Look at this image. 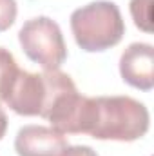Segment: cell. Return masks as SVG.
Masks as SVG:
<instances>
[{"instance_id": "6da1fadb", "label": "cell", "mask_w": 154, "mask_h": 156, "mask_svg": "<svg viewBox=\"0 0 154 156\" xmlns=\"http://www.w3.org/2000/svg\"><path fill=\"white\" fill-rule=\"evenodd\" d=\"M149 125L147 107L131 96L93 98L87 134L96 140L134 142L147 134Z\"/></svg>"}, {"instance_id": "7a4b0ae2", "label": "cell", "mask_w": 154, "mask_h": 156, "mask_svg": "<svg viewBox=\"0 0 154 156\" xmlns=\"http://www.w3.org/2000/svg\"><path fill=\"white\" fill-rule=\"evenodd\" d=\"M75 87L73 78L60 69L44 73H29L20 69L4 104L22 116L47 118L54 102Z\"/></svg>"}, {"instance_id": "3957f363", "label": "cell", "mask_w": 154, "mask_h": 156, "mask_svg": "<svg viewBox=\"0 0 154 156\" xmlns=\"http://www.w3.org/2000/svg\"><path fill=\"white\" fill-rule=\"evenodd\" d=\"M71 31L83 51L98 53L121 42L125 35V24L120 7L114 2L96 0L73 11Z\"/></svg>"}, {"instance_id": "277c9868", "label": "cell", "mask_w": 154, "mask_h": 156, "mask_svg": "<svg viewBox=\"0 0 154 156\" xmlns=\"http://www.w3.org/2000/svg\"><path fill=\"white\" fill-rule=\"evenodd\" d=\"M18 42L26 56L40 64L44 71L60 69V66L67 58V47L62 29L54 20L47 16L27 20L18 31Z\"/></svg>"}, {"instance_id": "5b68a950", "label": "cell", "mask_w": 154, "mask_h": 156, "mask_svg": "<svg viewBox=\"0 0 154 156\" xmlns=\"http://www.w3.org/2000/svg\"><path fill=\"white\" fill-rule=\"evenodd\" d=\"M120 75L129 85L151 91L154 87V49L151 44L134 42L120 56Z\"/></svg>"}, {"instance_id": "8992f818", "label": "cell", "mask_w": 154, "mask_h": 156, "mask_svg": "<svg viewBox=\"0 0 154 156\" xmlns=\"http://www.w3.org/2000/svg\"><path fill=\"white\" fill-rule=\"evenodd\" d=\"M67 145V138L62 133L44 125H24L15 138L18 156H60Z\"/></svg>"}, {"instance_id": "52a82bcc", "label": "cell", "mask_w": 154, "mask_h": 156, "mask_svg": "<svg viewBox=\"0 0 154 156\" xmlns=\"http://www.w3.org/2000/svg\"><path fill=\"white\" fill-rule=\"evenodd\" d=\"M18 73H20V67H18L15 56L7 49L0 47V104L5 102L9 89H11L15 78L18 76Z\"/></svg>"}, {"instance_id": "ba28073f", "label": "cell", "mask_w": 154, "mask_h": 156, "mask_svg": "<svg viewBox=\"0 0 154 156\" xmlns=\"http://www.w3.org/2000/svg\"><path fill=\"white\" fill-rule=\"evenodd\" d=\"M131 15L138 29L152 33V0H131Z\"/></svg>"}, {"instance_id": "9c48e42d", "label": "cell", "mask_w": 154, "mask_h": 156, "mask_svg": "<svg viewBox=\"0 0 154 156\" xmlns=\"http://www.w3.org/2000/svg\"><path fill=\"white\" fill-rule=\"evenodd\" d=\"M16 0H0V33L7 31L16 20Z\"/></svg>"}, {"instance_id": "30bf717a", "label": "cell", "mask_w": 154, "mask_h": 156, "mask_svg": "<svg viewBox=\"0 0 154 156\" xmlns=\"http://www.w3.org/2000/svg\"><path fill=\"white\" fill-rule=\"evenodd\" d=\"M60 156H98L96 151H93L87 145H67Z\"/></svg>"}, {"instance_id": "8fae6325", "label": "cell", "mask_w": 154, "mask_h": 156, "mask_svg": "<svg viewBox=\"0 0 154 156\" xmlns=\"http://www.w3.org/2000/svg\"><path fill=\"white\" fill-rule=\"evenodd\" d=\"M5 131H7V116H5V113H4V109L0 107V140L4 138V134H5Z\"/></svg>"}]
</instances>
